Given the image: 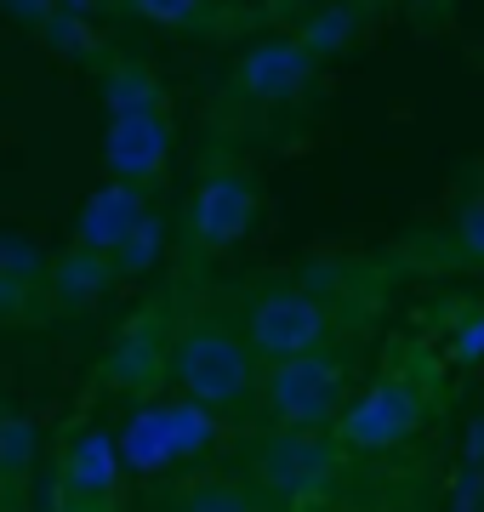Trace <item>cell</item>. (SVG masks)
Listing matches in <instances>:
<instances>
[{"label":"cell","mask_w":484,"mask_h":512,"mask_svg":"<svg viewBox=\"0 0 484 512\" xmlns=\"http://www.w3.org/2000/svg\"><path fill=\"white\" fill-rule=\"evenodd\" d=\"M166 376L183 387V399L205 410H234L257 387V359L245 348V336L223 325H188L166 353Z\"/></svg>","instance_id":"obj_1"},{"label":"cell","mask_w":484,"mask_h":512,"mask_svg":"<svg viewBox=\"0 0 484 512\" xmlns=\"http://www.w3.org/2000/svg\"><path fill=\"white\" fill-rule=\"evenodd\" d=\"M223 439V421L217 410H205L194 399H171V404H143L120 433V467L131 473H166L177 461L205 456L211 444Z\"/></svg>","instance_id":"obj_2"},{"label":"cell","mask_w":484,"mask_h":512,"mask_svg":"<svg viewBox=\"0 0 484 512\" xmlns=\"http://www.w3.org/2000/svg\"><path fill=\"white\" fill-rule=\"evenodd\" d=\"M342 393H348V365L331 353H302V359H280L262 376V399L280 416V427H302L319 433L325 421L342 416Z\"/></svg>","instance_id":"obj_3"},{"label":"cell","mask_w":484,"mask_h":512,"mask_svg":"<svg viewBox=\"0 0 484 512\" xmlns=\"http://www.w3.org/2000/svg\"><path fill=\"white\" fill-rule=\"evenodd\" d=\"M325 342H331V313L319 308L308 291H268L245 313V348L262 353L268 365L319 353Z\"/></svg>","instance_id":"obj_4"},{"label":"cell","mask_w":484,"mask_h":512,"mask_svg":"<svg viewBox=\"0 0 484 512\" xmlns=\"http://www.w3.org/2000/svg\"><path fill=\"white\" fill-rule=\"evenodd\" d=\"M422 427V393L399 376H382L336 416V439L348 450H393Z\"/></svg>","instance_id":"obj_5"},{"label":"cell","mask_w":484,"mask_h":512,"mask_svg":"<svg viewBox=\"0 0 484 512\" xmlns=\"http://www.w3.org/2000/svg\"><path fill=\"white\" fill-rule=\"evenodd\" d=\"M251 217H257V183L245 171H211L194 188V205H188V234L200 251H228L251 234Z\"/></svg>","instance_id":"obj_6"},{"label":"cell","mask_w":484,"mask_h":512,"mask_svg":"<svg viewBox=\"0 0 484 512\" xmlns=\"http://www.w3.org/2000/svg\"><path fill=\"white\" fill-rule=\"evenodd\" d=\"M336 456L319 433H302V427H280L257 444V478L274 495H314L325 478H331Z\"/></svg>","instance_id":"obj_7"},{"label":"cell","mask_w":484,"mask_h":512,"mask_svg":"<svg viewBox=\"0 0 484 512\" xmlns=\"http://www.w3.org/2000/svg\"><path fill=\"white\" fill-rule=\"evenodd\" d=\"M103 160H109L114 183H149V177H160L171 160V126L166 114H120V120H109V131H103Z\"/></svg>","instance_id":"obj_8"},{"label":"cell","mask_w":484,"mask_h":512,"mask_svg":"<svg viewBox=\"0 0 484 512\" xmlns=\"http://www.w3.org/2000/svg\"><path fill=\"white\" fill-rule=\"evenodd\" d=\"M308 74H314V57L297 46V35H274V40H257L251 52L240 57V92L251 103H285V97H297L308 86Z\"/></svg>","instance_id":"obj_9"},{"label":"cell","mask_w":484,"mask_h":512,"mask_svg":"<svg viewBox=\"0 0 484 512\" xmlns=\"http://www.w3.org/2000/svg\"><path fill=\"white\" fill-rule=\"evenodd\" d=\"M166 330L154 313L143 319H131L120 336H114L109 359H103V382L120 387V393H154V387L166 382Z\"/></svg>","instance_id":"obj_10"},{"label":"cell","mask_w":484,"mask_h":512,"mask_svg":"<svg viewBox=\"0 0 484 512\" xmlns=\"http://www.w3.org/2000/svg\"><path fill=\"white\" fill-rule=\"evenodd\" d=\"M143 211H149V194L137 183H103L92 194V200L80 205V228H75V245H86V251H103L114 256V245L143 222Z\"/></svg>","instance_id":"obj_11"},{"label":"cell","mask_w":484,"mask_h":512,"mask_svg":"<svg viewBox=\"0 0 484 512\" xmlns=\"http://www.w3.org/2000/svg\"><path fill=\"white\" fill-rule=\"evenodd\" d=\"M114 484H120V450L109 433L86 427L63 456V495L69 501H109Z\"/></svg>","instance_id":"obj_12"},{"label":"cell","mask_w":484,"mask_h":512,"mask_svg":"<svg viewBox=\"0 0 484 512\" xmlns=\"http://www.w3.org/2000/svg\"><path fill=\"white\" fill-rule=\"evenodd\" d=\"M46 285H52L57 308H86L114 285V262L103 251H86V245H69L46 262Z\"/></svg>","instance_id":"obj_13"},{"label":"cell","mask_w":484,"mask_h":512,"mask_svg":"<svg viewBox=\"0 0 484 512\" xmlns=\"http://www.w3.org/2000/svg\"><path fill=\"white\" fill-rule=\"evenodd\" d=\"M160 103H166V92H160V80L143 63H114L103 74V109H109V120H120V114H166Z\"/></svg>","instance_id":"obj_14"},{"label":"cell","mask_w":484,"mask_h":512,"mask_svg":"<svg viewBox=\"0 0 484 512\" xmlns=\"http://www.w3.org/2000/svg\"><path fill=\"white\" fill-rule=\"evenodd\" d=\"M35 456H40L35 421L18 416V410H0V484H23L35 473Z\"/></svg>","instance_id":"obj_15"},{"label":"cell","mask_w":484,"mask_h":512,"mask_svg":"<svg viewBox=\"0 0 484 512\" xmlns=\"http://www.w3.org/2000/svg\"><path fill=\"white\" fill-rule=\"evenodd\" d=\"M354 35H359V6H348V0H342V6H325V12H314V18L302 23L297 46L319 63V57H336Z\"/></svg>","instance_id":"obj_16"},{"label":"cell","mask_w":484,"mask_h":512,"mask_svg":"<svg viewBox=\"0 0 484 512\" xmlns=\"http://www.w3.org/2000/svg\"><path fill=\"white\" fill-rule=\"evenodd\" d=\"M160 251H166V222L154 217V211H143V222L131 228L120 245H114V279L126 274V279H137V274H149L154 262H160Z\"/></svg>","instance_id":"obj_17"},{"label":"cell","mask_w":484,"mask_h":512,"mask_svg":"<svg viewBox=\"0 0 484 512\" xmlns=\"http://www.w3.org/2000/svg\"><path fill=\"white\" fill-rule=\"evenodd\" d=\"M177 512H257V501L234 484V478H188L177 495Z\"/></svg>","instance_id":"obj_18"},{"label":"cell","mask_w":484,"mask_h":512,"mask_svg":"<svg viewBox=\"0 0 484 512\" xmlns=\"http://www.w3.org/2000/svg\"><path fill=\"white\" fill-rule=\"evenodd\" d=\"M40 40H46L52 52H63V57H92L97 52L92 23L75 18V12H63V6H52V18L40 23Z\"/></svg>","instance_id":"obj_19"},{"label":"cell","mask_w":484,"mask_h":512,"mask_svg":"<svg viewBox=\"0 0 484 512\" xmlns=\"http://www.w3.org/2000/svg\"><path fill=\"white\" fill-rule=\"evenodd\" d=\"M126 12L160 23V29H194V23H205V0H126Z\"/></svg>","instance_id":"obj_20"},{"label":"cell","mask_w":484,"mask_h":512,"mask_svg":"<svg viewBox=\"0 0 484 512\" xmlns=\"http://www.w3.org/2000/svg\"><path fill=\"white\" fill-rule=\"evenodd\" d=\"M450 365H484V308L462 313L456 330H450Z\"/></svg>","instance_id":"obj_21"},{"label":"cell","mask_w":484,"mask_h":512,"mask_svg":"<svg viewBox=\"0 0 484 512\" xmlns=\"http://www.w3.org/2000/svg\"><path fill=\"white\" fill-rule=\"evenodd\" d=\"M456 239H462L467 256H479V262H484V194L462 205V217H456Z\"/></svg>","instance_id":"obj_22"},{"label":"cell","mask_w":484,"mask_h":512,"mask_svg":"<svg viewBox=\"0 0 484 512\" xmlns=\"http://www.w3.org/2000/svg\"><path fill=\"white\" fill-rule=\"evenodd\" d=\"M484 507V467H462L450 484V512H479Z\"/></svg>","instance_id":"obj_23"},{"label":"cell","mask_w":484,"mask_h":512,"mask_svg":"<svg viewBox=\"0 0 484 512\" xmlns=\"http://www.w3.org/2000/svg\"><path fill=\"white\" fill-rule=\"evenodd\" d=\"M52 6H57V0H0V12H6V18H18V23H29V29H40V23L52 18Z\"/></svg>","instance_id":"obj_24"},{"label":"cell","mask_w":484,"mask_h":512,"mask_svg":"<svg viewBox=\"0 0 484 512\" xmlns=\"http://www.w3.org/2000/svg\"><path fill=\"white\" fill-rule=\"evenodd\" d=\"M462 467H484V416L467 427V461Z\"/></svg>","instance_id":"obj_25"},{"label":"cell","mask_w":484,"mask_h":512,"mask_svg":"<svg viewBox=\"0 0 484 512\" xmlns=\"http://www.w3.org/2000/svg\"><path fill=\"white\" fill-rule=\"evenodd\" d=\"M97 507H103V501H69L63 512H97Z\"/></svg>","instance_id":"obj_26"},{"label":"cell","mask_w":484,"mask_h":512,"mask_svg":"<svg viewBox=\"0 0 484 512\" xmlns=\"http://www.w3.org/2000/svg\"><path fill=\"white\" fill-rule=\"evenodd\" d=\"M479 512H484V507H479Z\"/></svg>","instance_id":"obj_27"}]
</instances>
